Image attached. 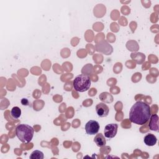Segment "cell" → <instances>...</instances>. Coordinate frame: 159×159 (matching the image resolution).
<instances>
[{"label":"cell","instance_id":"6da1fadb","mask_svg":"<svg viewBox=\"0 0 159 159\" xmlns=\"http://www.w3.org/2000/svg\"><path fill=\"white\" fill-rule=\"evenodd\" d=\"M151 111L150 106L145 102L137 101L130 108V120L138 125L145 124L150 119Z\"/></svg>","mask_w":159,"mask_h":159},{"label":"cell","instance_id":"7a4b0ae2","mask_svg":"<svg viewBox=\"0 0 159 159\" xmlns=\"http://www.w3.org/2000/svg\"><path fill=\"white\" fill-rule=\"evenodd\" d=\"M34 130L27 124H19L16 129V135L22 143L30 142L34 136Z\"/></svg>","mask_w":159,"mask_h":159},{"label":"cell","instance_id":"3957f363","mask_svg":"<svg viewBox=\"0 0 159 159\" xmlns=\"http://www.w3.org/2000/svg\"><path fill=\"white\" fill-rule=\"evenodd\" d=\"M91 83V78L88 75L81 74L75 77L73 81V86L76 91L84 92L89 89Z\"/></svg>","mask_w":159,"mask_h":159},{"label":"cell","instance_id":"277c9868","mask_svg":"<svg viewBox=\"0 0 159 159\" xmlns=\"http://www.w3.org/2000/svg\"><path fill=\"white\" fill-rule=\"evenodd\" d=\"M100 126L98 121L94 120H89L85 125V130L88 135H94L99 132Z\"/></svg>","mask_w":159,"mask_h":159},{"label":"cell","instance_id":"5b68a950","mask_svg":"<svg viewBox=\"0 0 159 159\" xmlns=\"http://www.w3.org/2000/svg\"><path fill=\"white\" fill-rule=\"evenodd\" d=\"M118 125L117 124H109L104 127V136L107 139L114 137L117 134Z\"/></svg>","mask_w":159,"mask_h":159},{"label":"cell","instance_id":"8992f818","mask_svg":"<svg viewBox=\"0 0 159 159\" xmlns=\"http://www.w3.org/2000/svg\"><path fill=\"white\" fill-rule=\"evenodd\" d=\"M96 112L99 117H105L109 114V108L106 104L99 102L96 106Z\"/></svg>","mask_w":159,"mask_h":159},{"label":"cell","instance_id":"52a82bcc","mask_svg":"<svg viewBox=\"0 0 159 159\" xmlns=\"http://www.w3.org/2000/svg\"><path fill=\"white\" fill-rule=\"evenodd\" d=\"M158 116L157 114H153L150 116V122L148 124V127L150 130L158 132L159 131V121H158Z\"/></svg>","mask_w":159,"mask_h":159},{"label":"cell","instance_id":"ba28073f","mask_svg":"<svg viewBox=\"0 0 159 159\" xmlns=\"http://www.w3.org/2000/svg\"><path fill=\"white\" fill-rule=\"evenodd\" d=\"M143 142L147 146H153L156 144L157 142V139L155 135L149 133L144 137Z\"/></svg>","mask_w":159,"mask_h":159},{"label":"cell","instance_id":"9c48e42d","mask_svg":"<svg viewBox=\"0 0 159 159\" xmlns=\"http://www.w3.org/2000/svg\"><path fill=\"white\" fill-rule=\"evenodd\" d=\"M94 142L96 144L98 147H102L106 145V140L104 138V136L101 134H96V135L94 138Z\"/></svg>","mask_w":159,"mask_h":159},{"label":"cell","instance_id":"30bf717a","mask_svg":"<svg viewBox=\"0 0 159 159\" xmlns=\"http://www.w3.org/2000/svg\"><path fill=\"white\" fill-rule=\"evenodd\" d=\"M131 58L138 64H141L143 62L145 58V56L142 53H135L130 55Z\"/></svg>","mask_w":159,"mask_h":159},{"label":"cell","instance_id":"8fae6325","mask_svg":"<svg viewBox=\"0 0 159 159\" xmlns=\"http://www.w3.org/2000/svg\"><path fill=\"white\" fill-rule=\"evenodd\" d=\"M99 98L100 100H101L102 101L105 102L110 103L113 101L112 96L107 92H103V93H101Z\"/></svg>","mask_w":159,"mask_h":159},{"label":"cell","instance_id":"7c38bea8","mask_svg":"<svg viewBox=\"0 0 159 159\" xmlns=\"http://www.w3.org/2000/svg\"><path fill=\"white\" fill-rule=\"evenodd\" d=\"M11 115L12 117V118H14L15 119H18L21 115L20 109L17 106L13 107L11 111Z\"/></svg>","mask_w":159,"mask_h":159},{"label":"cell","instance_id":"4fadbf2b","mask_svg":"<svg viewBox=\"0 0 159 159\" xmlns=\"http://www.w3.org/2000/svg\"><path fill=\"white\" fill-rule=\"evenodd\" d=\"M43 152L37 150L32 152L29 157L30 159H43Z\"/></svg>","mask_w":159,"mask_h":159},{"label":"cell","instance_id":"5bb4252c","mask_svg":"<svg viewBox=\"0 0 159 159\" xmlns=\"http://www.w3.org/2000/svg\"><path fill=\"white\" fill-rule=\"evenodd\" d=\"M21 103H22V104L24 105V106H27V105L29 104V101H28V100H27V99L23 98V99H22V100H21Z\"/></svg>","mask_w":159,"mask_h":159}]
</instances>
